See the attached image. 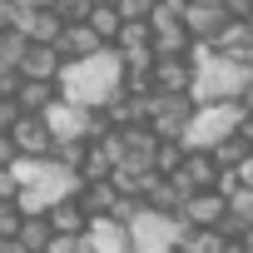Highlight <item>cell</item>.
I'll use <instances>...</instances> for the list:
<instances>
[{
    "label": "cell",
    "instance_id": "cell-1",
    "mask_svg": "<svg viewBox=\"0 0 253 253\" xmlns=\"http://www.w3.org/2000/svg\"><path fill=\"white\" fill-rule=\"evenodd\" d=\"M65 94L84 109H104L109 99L124 94V55L119 50H104L84 65H70L65 70Z\"/></svg>",
    "mask_w": 253,
    "mask_h": 253
},
{
    "label": "cell",
    "instance_id": "cell-2",
    "mask_svg": "<svg viewBox=\"0 0 253 253\" xmlns=\"http://www.w3.org/2000/svg\"><path fill=\"white\" fill-rule=\"evenodd\" d=\"M238 129H243V109H238V104H209V109H199V119H194V129H189L184 144H189L194 154H199V149L213 154V149H218L223 139H233Z\"/></svg>",
    "mask_w": 253,
    "mask_h": 253
},
{
    "label": "cell",
    "instance_id": "cell-3",
    "mask_svg": "<svg viewBox=\"0 0 253 253\" xmlns=\"http://www.w3.org/2000/svg\"><path fill=\"white\" fill-rule=\"evenodd\" d=\"M199 119V104L194 94H149V129L164 134V139H189Z\"/></svg>",
    "mask_w": 253,
    "mask_h": 253
},
{
    "label": "cell",
    "instance_id": "cell-4",
    "mask_svg": "<svg viewBox=\"0 0 253 253\" xmlns=\"http://www.w3.org/2000/svg\"><path fill=\"white\" fill-rule=\"evenodd\" d=\"M10 139L20 144L25 164H45V159H55V129L45 124V114H25L15 129H10Z\"/></svg>",
    "mask_w": 253,
    "mask_h": 253
},
{
    "label": "cell",
    "instance_id": "cell-5",
    "mask_svg": "<svg viewBox=\"0 0 253 253\" xmlns=\"http://www.w3.org/2000/svg\"><path fill=\"white\" fill-rule=\"evenodd\" d=\"M194 84H199V65H194V55H159V65H154V94H194Z\"/></svg>",
    "mask_w": 253,
    "mask_h": 253
},
{
    "label": "cell",
    "instance_id": "cell-6",
    "mask_svg": "<svg viewBox=\"0 0 253 253\" xmlns=\"http://www.w3.org/2000/svg\"><path fill=\"white\" fill-rule=\"evenodd\" d=\"M45 213H50V223H55V233H60V238H89V233H94V223H99V218L80 204V194H70V199L50 204Z\"/></svg>",
    "mask_w": 253,
    "mask_h": 253
},
{
    "label": "cell",
    "instance_id": "cell-7",
    "mask_svg": "<svg viewBox=\"0 0 253 253\" xmlns=\"http://www.w3.org/2000/svg\"><path fill=\"white\" fill-rule=\"evenodd\" d=\"M218 179H223V164H218L213 154H204V149H199V154H189V164L174 174V184H179L189 199H194V194H209V189H218Z\"/></svg>",
    "mask_w": 253,
    "mask_h": 253
},
{
    "label": "cell",
    "instance_id": "cell-8",
    "mask_svg": "<svg viewBox=\"0 0 253 253\" xmlns=\"http://www.w3.org/2000/svg\"><path fill=\"white\" fill-rule=\"evenodd\" d=\"M119 139H124V164L129 169H154L159 164V144H164V134H154L149 124H139V129H119ZM119 164V169H124ZM159 174V169H154Z\"/></svg>",
    "mask_w": 253,
    "mask_h": 253
},
{
    "label": "cell",
    "instance_id": "cell-9",
    "mask_svg": "<svg viewBox=\"0 0 253 253\" xmlns=\"http://www.w3.org/2000/svg\"><path fill=\"white\" fill-rule=\"evenodd\" d=\"M184 25H189L194 45H213V40L233 25V15H228V5H204V0H194V10L184 15Z\"/></svg>",
    "mask_w": 253,
    "mask_h": 253
},
{
    "label": "cell",
    "instance_id": "cell-10",
    "mask_svg": "<svg viewBox=\"0 0 253 253\" xmlns=\"http://www.w3.org/2000/svg\"><path fill=\"white\" fill-rule=\"evenodd\" d=\"M60 55H65V65H84V60H94V55H104L109 45L94 35V25L84 20V25H65V35H60V45H55Z\"/></svg>",
    "mask_w": 253,
    "mask_h": 253
},
{
    "label": "cell",
    "instance_id": "cell-11",
    "mask_svg": "<svg viewBox=\"0 0 253 253\" xmlns=\"http://www.w3.org/2000/svg\"><path fill=\"white\" fill-rule=\"evenodd\" d=\"M149 25H154V50H159V55H169V60H174V55H189V50H194V35H189V25H184L179 15L154 10V20H149Z\"/></svg>",
    "mask_w": 253,
    "mask_h": 253
},
{
    "label": "cell",
    "instance_id": "cell-12",
    "mask_svg": "<svg viewBox=\"0 0 253 253\" xmlns=\"http://www.w3.org/2000/svg\"><path fill=\"white\" fill-rule=\"evenodd\" d=\"M45 124L55 129V139H89V109H84V104H75L70 94L45 114Z\"/></svg>",
    "mask_w": 253,
    "mask_h": 253
},
{
    "label": "cell",
    "instance_id": "cell-13",
    "mask_svg": "<svg viewBox=\"0 0 253 253\" xmlns=\"http://www.w3.org/2000/svg\"><path fill=\"white\" fill-rule=\"evenodd\" d=\"M184 218H189L194 228H223V218H228V199H223L218 189L194 194V199L184 204Z\"/></svg>",
    "mask_w": 253,
    "mask_h": 253
},
{
    "label": "cell",
    "instance_id": "cell-14",
    "mask_svg": "<svg viewBox=\"0 0 253 253\" xmlns=\"http://www.w3.org/2000/svg\"><path fill=\"white\" fill-rule=\"evenodd\" d=\"M89 243H94L99 253H134V228L119 223V218H99L94 233H89Z\"/></svg>",
    "mask_w": 253,
    "mask_h": 253
},
{
    "label": "cell",
    "instance_id": "cell-15",
    "mask_svg": "<svg viewBox=\"0 0 253 253\" xmlns=\"http://www.w3.org/2000/svg\"><path fill=\"white\" fill-rule=\"evenodd\" d=\"M15 99H20V109H25V114H50V109H55V104L65 99V84H45V80H25Z\"/></svg>",
    "mask_w": 253,
    "mask_h": 253
},
{
    "label": "cell",
    "instance_id": "cell-16",
    "mask_svg": "<svg viewBox=\"0 0 253 253\" xmlns=\"http://www.w3.org/2000/svg\"><path fill=\"white\" fill-rule=\"evenodd\" d=\"M20 35H30V45H60V35H65V15H60V10H35V15H25Z\"/></svg>",
    "mask_w": 253,
    "mask_h": 253
},
{
    "label": "cell",
    "instance_id": "cell-17",
    "mask_svg": "<svg viewBox=\"0 0 253 253\" xmlns=\"http://www.w3.org/2000/svg\"><path fill=\"white\" fill-rule=\"evenodd\" d=\"M80 204H84L94 218H109V213L119 209V189H114V179H99V184H80Z\"/></svg>",
    "mask_w": 253,
    "mask_h": 253
},
{
    "label": "cell",
    "instance_id": "cell-18",
    "mask_svg": "<svg viewBox=\"0 0 253 253\" xmlns=\"http://www.w3.org/2000/svg\"><path fill=\"white\" fill-rule=\"evenodd\" d=\"M60 233H55V223H50V213H30L25 218V228H20V243L30 248V253H50V243H55Z\"/></svg>",
    "mask_w": 253,
    "mask_h": 253
},
{
    "label": "cell",
    "instance_id": "cell-19",
    "mask_svg": "<svg viewBox=\"0 0 253 253\" xmlns=\"http://www.w3.org/2000/svg\"><path fill=\"white\" fill-rule=\"evenodd\" d=\"M89 25H94V35H99L109 50H114V45H119V35H124V15H119V5H94Z\"/></svg>",
    "mask_w": 253,
    "mask_h": 253
},
{
    "label": "cell",
    "instance_id": "cell-20",
    "mask_svg": "<svg viewBox=\"0 0 253 253\" xmlns=\"http://www.w3.org/2000/svg\"><path fill=\"white\" fill-rule=\"evenodd\" d=\"M119 55H139V50H154V25L149 20H124V35L114 45Z\"/></svg>",
    "mask_w": 253,
    "mask_h": 253
},
{
    "label": "cell",
    "instance_id": "cell-21",
    "mask_svg": "<svg viewBox=\"0 0 253 253\" xmlns=\"http://www.w3.org/2000/svg\"><path fill=\"white\" fill-rule=\"evenodd\" d=\"M30 55V35L20 30H0V70H20Z\"/></svg>",
    "mask_w": 253,
    "mask_h": 253
},
{
    "label": "cell",
    "instance_id": "cell-22",
    "mask_svg": "<svg viewBox=\"0 0 253 253\" xmlns=\"http://www.w3.org/2000/svg\"><path fill=\"white\" fill-rule=\"evenodd\" d=\"M189 154H194V149H189L184 139H164V144H159V164H154V169H159L164 179H174V174L189 164Z\"/></svg>",
    "mask_w": 253,
    "mask_h": 253
},
{
    "label": "cell",
    "instance_id": "cell-23",
    "mask_svg": "<svg viewBox=\"0 0 253 253\" xmlns=\"http://www.w3.org/2000/svg\"><path fill=\"white\" fill-rule=\"evenodd\" d=\"M248 154H253V149H248V139H243V134H233V139H223V144L213 149V159H218L223 169H243V159H248Z\"/></svg>",
    "mask_w": 253,
    "mask_h": 253
},
{
    "label": "cell",
    "instance_id": "cell-24",
    "mask_svg": "<svg viewBox=\"0 0 253 253\" xmlns=\"http://www.w3.org/2000/svg\"><path fill=\"white\" fill-rule=\"evenodd\" d=\"M25 209L20 204H0V243H5V238H20V228H25Z\"/></svg>",
    "mask_w": 253,
    "mask_h": 253
},
{
    "label": "cell",
    "instance_id": "cell-25",
    "mask_svg": "<svg viewBox=\"0 0 253 253\" xmlns=\"http://www.w3.org/2000/svg\"><path fill=\"white\" fill-rule=\"evenodd\" d=\"M55 10L65 15V25H84L94 15V0H55Z\"/></svg>",
    "mask_w": 253,
    "mask_h": 253
},
{
    "label": "cell",
    "instance_id": "cell-26",
    "mask_svg": "<svg viewBox=\"0 0 253 253\" xmlns=\"http://www.w3.org/2000/svg\"><path fill=\"white\" fill-rule=\"evenodd\" d=\"M154 10H159V0H119L124 20H154Z\"/></svg>",
    "mask_w": 253,
    "mask_h": 253
},
{
    "label": "cell",
    "instance_id": "cell-27",
    "mask_svg": "<svg viewBox=\"0 0 253 253\" xmlns=\"http://www.w3.org/2000/svg\"><path fill=\"white\" fill-rule=\"evenodd\" d=\"M20 25H25V10L15 0H0V30H20Z\"/></svg>",
    "mask_w": 253,
    "mask_h": 253
},
{
    "label": "cell",
    "instance_id": "cell-28",
    "mask_svg": "<svg viewBox=\"0 0 253 253\" xmlns=\"http://www.w3.org/2000/svg\"><path fill=\"white\" fill-rule=\"evenodd\" d=\"M159 10H164V15H179V20H184V15L194 10V0H159Z\"/></svg>",
    "mask_w": 253,
    "mask_h": 253
},
{
    "label": "cell",
    "instance_id": "cell-29",
    "mask_svg": "<svg viewBox=\"0 0 253 253\" xmlns=\"http://www.w3.org/2000/svg\"><path fill=\"white\" fill-rule=\"evenodd\" d=\"M223 5H228L233 20H248V15H253V0H223Z\"/></svg>",
    "mask_w": 253,
    "mask_h": 253
},
{
    "label": "cell",
    "instance_id": "cell-30",
    "mask_svg": "<svg viewBox=\"0 0 253 253\" xmlns=\"http://www.w3.org/2000/svg\"><path fill=\"white\" fill-rule=\"evenodd\" d=\"M15 5H20L25 15H35V10H55V0H15Z\"/></svg>",
    "mask_w": 253,
    "mask_h": 253
},
{
    "label": "cell",
    "instance_id": "cell-31",
    "mask_svg": "<svg viewBox=\"0 0 253 253\" xmlns=\"http://www.w3.org/2000/svg\"><path fill=\"white\" fill-rule=\"evenodd\" d=\"M238 179H243V189H253V154L243 159V169H238Z\"/></svg>",
    "mask_w": 253,
    "mask_h": 253
},
{
    "label": "cell",
    "instance_id": "cell-32",
    "mask_svg": "<svg viewBox=\"0 0 253 253\" xmlns=\"http://www.w3.org/2000/svg\"><path fill=\"white\" fill-rule=\"evenodd\" d=\"M238 109H243V114H253V80H248V89L238 94Z\"/></svg>",
    "mask_w": 253,
    "mask_h": 253
},
{
    "label": "cell",
    "instance_id": "cell-33",
    "mask_svg": "<svg viewBox=\"0 0 253 253\" xmlns=\"http://www.w3.org/2000/svg\"><path fill=\"white\" fill-rule=\"evenodd\" d=\"M0 253H30V248H25L20 238H5V243H0Z\"/></svg>",
    "mask_w": 253,
    "mask_h": 253
},
{
    "label": "cell",
    "instance_id": "cell-34",
    "mask_svg": "<svg viewBox=\"0 0 253 253\" xmlns=\"http://www.w3.org/2000/svg\"><path fill=\"white\" fill-rule=\"evenodd\" d=\"M243 139H248V149H253V114H243V129H238Z\"/></svg>",
    "mask_w": 253,
    "mask_h": 253
},
{
    "label": "cell",
    "instance_id": "cell-35",
    "mask_svg": "<svg viewBox=\"0 0 253 253\" xmlns=\"http://www.w3.org/2000/svg\"><path fill=\"white\" fill-rule=\"evenodd\" d=\"M238 65H243V70H248V75H253V45H248V55H243V60H238Z\"/></svg>",
    "mask_w": 253,
    "mask_h": 253
},
{
    "label": "cell",
    "instance_id": "cell-36",
    "mask_svg": "<svg viewBox=\"0 0 253 253\" xmlns=\"http://www.w3.org/2000/svg\"><path fill=\"white\" fill-rule=\"evenodd\" d=\"M243 248H248V253H253V228H248V233H243Z\"/></svg>",
    "mask_w": 253,
    "mask_h": 253
},
{
    "label": "cell",
    "instance_id": "cell-37",
    "mask_svg": "<svg viewBox=\"0 0 253 253\" xmlns=\"http://www.w3.org/2000/svg\"><path fill=\"white\" fill-rule=\"evenodd\" d=\"M94 5H119V0H94Z\"/></svg>",
    "mask_w": 253,
    "mask_h": 253
},
{
    "label": "cell",
    "instance_id": "cell-38",
    "mask_svg": "<svg viewBox=\"0 0 253 253\" xmlns=\"http://www.w3.org/2000/svg\"><path fill=\"white\" fill-rule=\"evenodd\" d=\"M164 253H184V248H179V243H174V248H164Z\"/></svg>",
    "mask_w": 253,
    "mask_h": 253
},
{
    "label": "cell",
    "instance_id": "cell-39",
    "mask_svg": "<svg viewBox=\"0 0 253 253\" xmlns=\"http://www.w3.org/2000/svg\"><path fill=\"white\" fill-rule=\"evenodd\" d=\"M233 253H248V248H243V243H233Z\"/></svg>",
    "mask_w": 253,
    "mask_h": 253
},
{
    "label": "cell",
    "instance_id": "cell-40",
    "mask_svg": "<svg viewBox=\"0 0 253 253\" xmlns=\"http://www.w3.org/2000/svg\"><path fill=\"white\" fill-rule=\"evenodd\" d=\"M204 5H223V0H204Z\"/></svg>",
    "mask_w": 253,
    "mask_h": 253
},
{
    "label": "cell",
    "instance_id": "cell-41",
    "mask_svg": "<svg viewBox=\"0 0 253 253\" xmlns=\"http://www.w3.org/2000/svg\"><path fill=\"white\" fill-rule=\"evenodd\" d=\"M248 30H253V15H248Z\"/></svg>",
    "mask_w": 253,
    "mask_h": 253
}]
</instances>
